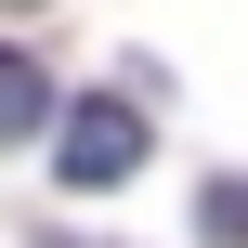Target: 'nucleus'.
<instances>
[{
    "label": "nucleus",
    "mask_w": 248,
    "mask_h": 248,
    "mask_svg": "<svg viewBox=\"0 0 248 248\" xmlns=\"http://www.w3.org/2000/svg\"><path fill=\"white\" fill-rule=\"evenodd\" d=\"M52 248H78V235H52Z\"/></svg>",
    "instance_id": "obj_4"
},
{
    "label": "nucleus",
    "mask_w": 248,
    "mask_h": 248,
    "mask_svg": "<svg viewBox=\"0 0 248 248\" xmlns=\"http://www.w3.org/2000/svg\"><path fill=\"white\" fill-rule=\"evenodd\" d=\"M39 118H52V78H39L26 52H0V144H26Z\"/></svg>",
    "instance_id": "obj_2"
},
{
    "label": "nucleus",
    "mask_w": 248,
    "mask_h": 248,
    "mask_svg": "<svg viewBox=\"0 0 248 248\" xmlns=\"http://www.w3.org/2000/svg\"><path fill=\"white\" fill-rule=\"evenodd\" d=\"M131 157H144V105H131V92H92V105H78V118L52 131V183H65V196L118 183Z\"/></svg>",
    "instance_id": "obj_1"
},
{
    "label": "nucleus",
    "mask_w": 248,
    "mask_h": 248,
    "mask_svg": "<svg viewBox=\"0 0 248 248\" xmlns=\"http://www.w3.org/2000/svg\"><path fill=\"white\" fill-rule=\"evenodd\" d=\"M196 222H209V248H248V183H209V209H196Z\"/></svg>",
    "instance_id": "obj_3"
}]
</instances>
